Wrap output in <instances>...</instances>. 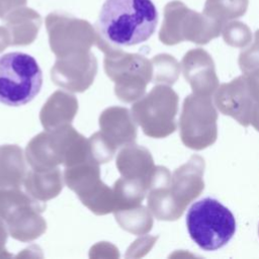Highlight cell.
Instances as JSON below:
<instances>
[{
  "mask_svg": "<svg viewBox=\"0 0 259 259\" xmlns=\"http://www.w3.org/2000/svg\"><path fill=\"white\" fill-rule=\"evenodd\" d=\"M27 0H0V18H4L13 9L25 6Z\"/></svg>",
  "mask_w": 259,
  "mask_h": 259,
  "instance_id": "cell-18",
  "label": "cell"
},
{
  "mask_svg": "<svg viewBox=\"0 0 259 259\" xmlns=\"http://www.w3.org/2000/svg\"><path fill=\"white\" fill-rule=\"evenodd\" d=\"M46 27L52 52L57 58L90 51L97 38L96 28L85 19L55 11L46 17Z\"/></svg>",
  "mask_w": 259,
  "mask_h": 259,
  "instance_id": "cell-7",
  "label": "cell"
},
{
  "mask_svg": "<svg viewBox=\"0 0 259 259\" xmlns=\"http://www.w3.org/2000/svg\"><path fill=\"white\" fill-rule=\"evenodd\" d=\"M63 180L64 177L59 167L49 170L31 169L27 171L23 185L31 197L47 201L59 195L63 189Z\"/></svg>",
  "mask_w": 259,
  "mask_h": 259,
  "instance_id": "cell-13",
  "label": "cell"
},
{
  "mask_svg": "<svg viewBox=\"0 0 259 259\" xmlns=\"http://www.w3.org/2000/svg\"><path fill=\"white\" fill-rule=\"evenodd\" d=\"M99 134L115 151L134 143L137 130L133 114L125 107L111 106L104 109L99 116Z\"/></svg>",
  "mask_w": 259,
  "mask_h": 259,
  "instance_id": "cell-10",
  "label": "cell"
},
{
  "mask_svg": "<svg viewBox=\"0 0 259 259\" xmlns=\"http://www.w3.org/2000/svg\"><path fill=\"white\" fill-rule=\"evenodd\" d=\"M144 211V207H131L126 209H119L114 211V218L118 225L128 233L133 234H140L147 230L143 224H141V221L139 220L141 218V214Z\"/></svg>",
  "mask_w": 259,
  "mask_h": 259,
  "instance_id": "cell-16",
  "label": "cell"
},
{
  "mask_svg": "<svg viewBox=\"0 0 259 259\" xmlns=\"http://www.w3.org/2000/svg\"><path fill=\"white\" fill-rule=\"evenodd\" d=\"M150 163L147 150L132 143L123 146L119 150L115 165L121 177L141 181L146 184Z\"/></svg>",
  "mask_w": 259,
  "mask_h": 259,
  "instance_id": "cell-15",
  "label": "cell"
},
{
  "mask_svg": "<svg viewBox=\"0 0 259 259\" xmlns=\"http://www.w3.org/2000/svg\"><path fill=\"white\" fill-rule=\"evenodd\" d=\"M78 111L77 98L68 92H54L44 104L39 119L46 131L70 124Z\"/></svg>",
  "mask_w": 259,
  "mask_h": 259,
  "instance_id": "cell-12",
  "label": "cell"
},
{
  "mask_svg": "<svg viewBox=\"0 0 259 259\" xmlns=\"http://www.w3.org/2000/svg\"><path fill=\"white\" fill-rule=\"evenodd\" d=\"M45 209L46 203L35 198L12 209L3 220L9 235L21 242L38 238L47 230V223L40 215Z\"/></svg>",
  "mask_w": 259,
  "mask_h": 259,
  "instance_id": "cell-9",
  "label": "cell"
},
{
  "mask_svg": "<svg viewBox=\"0 0 259 259\" xmlns=\"http://www.w3.org/2000/svg\"><path fill=\"white\" fill-rule=\"evenodd\" d=\"M25 159L31 169L49 170L59 165L74 166L92 157L88 140L65 124L33 137L26 146Z\"/></svg>",
  "mask_w": 259,
  "mask_h": 259,
  "instance_id": "cell-2",
  "label": "cell"
},
{
  "mask_svg": "<svg viewBox=\"0 0 259 259\" xmlns=\"http://www.w3.org/2000/svg\"><path fill=\"white\" fill-rule=\"evenodd\" d=\"M8 46H11L10 34L5 26H0V53L3 52Z\"/></svg>",
  "mask_w": 259,
  "mask_h": 259,
  "instance_id": "cell-20",
  "label": "cell"
},
{
  "mask_svg": "<svg viewBox=\"0 0 259 259\" xmlns=\"http://www.w3.org/2000/svg\"><path fill=\"white\" fill-rule=\"evenodd\" d=\"M88 142H89L91 157L99 165L110 161L116 152L103 140L99 132L93 134L88 139Z\"/></svg>",
  "mask_w": 259,
  "mask_h": 259,
  "instance_id": "cell-17",
  "label": "cell"
},
{
  "mask_svg": "<svg viewBox=\"0 0 259 259\" xmlns=\"http://www.w3.org/2000/svg\"><path fill=\"white\" fill-rule=\"evenodd\" d=\"M95 45L105 55L104 71L114 82V93L123 102L139 98L147 83V60L137 54H130L121 48L106 42L97 33Z\"/></svg>",
  "mask_w": 259,
  "mask_h": 259,
  "instance_id": "cell-5",
  "label": "cell"
},
{
  "mask_svg": "<svg viewBox=\"0 0 259 259\" xmlns=\"http://www.w3.org/2000/svg\"><path fill=\"white\" fill-rule=\"evenodd\" d=\"M186 227L192 241L205 251H215L234 237L236 219L232 211L213 197L195 201L186 213Z\"/></svg>",
  "mask_w": 259,
  "mask_h": 259,
  "instance_id": "cell-3",
  "label": "cell"
},
{
  "mask_svg": "<svg viewBox=\"0 0 259 259\" xmlns=\"http://www.w3.org/2000/svg\"><path fill=\"white\" fill-rule=\"evenodd\" d=\"M63 177L66 185L93 213L103 215L117 209L113 189L101 180L99 164L94 160L65 167Z\"/></svg>",
  "mask_w": 259,
  "mask_h": 259,
  "instance_id": "cell-6",
  "label": "cell"
},
{
  "mask_svg": "<svg viewBox=\"0 0 259 259\" xmlns=\"http://www.w3.org/2000/svg\"><path fill=\"white\" fill-rule=\"evenodd\" d=\"M26 174L21 148L16 145L0 146V189L21 187Z\"/></svg>",
  "mask_w": 259,
  "mask_h": 259,
  "instance_id": "cell-14",
  "label": "cell"
},
{
  "mask_svg": "<svg viewBox=\"0 0 259 259\" xmlns=\"http://www.w3.org/2000/svg\"><path fill=\"white\" fill-rule=\"evenodd\" d=\"M159 15L152 0H106L96 22L98 35L114 47H131L149 39Z\"/></svg>",
  "mask_w": 259,
  "mask_h": 259,
  "instance_id": "cell-1",
  "label": "cell"
},
{
  "mask_svg": "<svg viewBox=\"0 0 259 259\" xmlns=\"http://www.w3.org/2000/svg\"><path fill=\"white\" fill-rule=\"evenodd\" d=\"M8 234L9 233H8L5 223L0 219V257H2V256L9 257L10 256V254H7L6 250H5V244L7 241Z\"/></svg>",
  "mask_w": 259,
  "mask_h": 259,
  "instance_id": "cell-19",
  "label": "cell"
},
{
  "mask_svg": "<svg viewBox=\"0 0 259 259\" xmlns=\"http://www.w3.org/2000/svg\"><path fill=\"white\" fill-rule=\"evenodd\" d=\"M11 46H26L33 42L41 26V16L33 9L20 6L10 11L3 18Z\"/></svg>",
  "mask_w": 259,
  "mask_h": 259,
  "instance_id": "cell-11",
  "label": "cell"
},
{
  "mask_svg": "<svg viewBox=\"0 0 259 259\" xmlns=\"http://www.w3.org/2000/svg\"><path fill=\"white\" fill-rule=\"evenodd\" d=\"M97 73V60L90 52H80L57 58L51 70L53 82L71 92L88 89Z\"/></svg>",
  "mask_w": 259,
  "mask_h": 259,
  "instance_id": "cell-8",
  "label": "cell"
},
{
  "mask_svg": "<svg viewBox=\"0 0 259 259\" xmlns=\"http://www.w3.org/2000/svg\"><path fill=\"white\" fill-rule=\"evenodd\" d=\"M42 73L33 57L12 52L0 57V103L20 106L40 91Z\"/></svg>",
  "mask_w": 259,
  "mask_h": 259,
  "instance_id": "cell-4",
  "label": "cell"
}]
</instances>
